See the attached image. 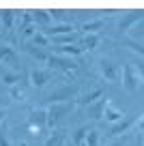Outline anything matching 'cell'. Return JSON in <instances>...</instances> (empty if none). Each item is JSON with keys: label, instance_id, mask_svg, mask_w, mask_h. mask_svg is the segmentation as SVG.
I'll return each mask as SVG.
<instances>
[{"label": "cell", "instance_id": "d6a6232c", "mask_svg": "<svg viewBox=\"0 0 144 146\" xmlns=\"http://www.w3.org/2000/svg\"><path fill=\"white\" fill-rule=\"evenodd\" d=\"M138 133H142V135H144V114H142V118L138 120Z\"/></svg>", "mask_w": 144, "mask_h": 146}, {"label": "cell", "instance_id": "30bf717a", "mask_svg": "<svg viewBox=\"0 0 144 146\" xmlns=\"http://www.w3.org/2000/svg\"><path fill=\"white\" fill-rule=\"evenodd\" d=\"M140 19H144V11H129V13H127L125 17L121 19V24H118V30L127 32L135 22H140Z\"/></svg>", "mask_w": 144, "mask_h": 146}, {"label": "cell", "instance_id": "277c9868", "mask_svg": "<svg viewBox=\"0 0 144 146\" xmlns=\"http://www.w3.org/2000/svg\"><path fill=\"white\" fill-rule=\"evenodd\" d=\"M99 71H101V75H103L105 82H114L116 84L118 80H121V71H118V67L110 58H101L99 60Z\"/></svg>", "mask_w": 144, "mask_h": 146}, {"label": "cell", "instance_id": "9a60e30c", "mask_svg": "<svg viewBox=\"0 0 144 146\" xmlns=\"http://www.w3.org/2000/svg\"><path fill=\"white\" fill-rule=\"evenodd\" d=\"M30 17H32V22L41 24V26H45V24H50V22H52V15H50V11H43V9H37V11H32V13H30Z\"/></svg>", "mask_w": 144, "mask_h": 146}, {"label": "cell", "instance_id": "f546056e", "mask_svg": "<svg viewBox=\"0 0 144 146\" xmlns=\"http://www.w3.org/2000/svg\"><path fill=\"white\" fill-rule=\"evenodd\" d=\"M22 32H24V36H35V35H37V28L32 26V24H28V26L24 28Z\"/></svg>", "mask_w": 144, "mask_h": 146}, {"label": "cell", "instance_id": "484cf974", "mask_svg": "<svg viewBox=\"0 0 144 146\" xmlns=\"http://www.w3.org/2000/svg\"><path fill=\"white\" fill-rule=\"evenodd\" d=\"M47 43H50V36H45L43 32H37L35 36H32V45H47Z\"/></svg>", "mask_w": 144, "mask_h": 146}, {"label": "cell", "instance_id": "4dcf8cb0", "mask_svg": "<svg viewBox=\"0 0 144 146\" xmlns=\"http://www.w3.org/2000/svg\"><path fill=\"white\" fill-rule=\"evenodd\" d=\"M135 71H138V75L142 78V82H144V60H140V62L135 64Z\"/></svg>", "mask_w": 144, "mask_h": 146}, {"label": "cell", "instance_id": "7a4b0ae2", "mask_svg": "<svg viewBox=\"0 0 144 146\" xmlns=\"http://www.w3.org/2000/svg\"><path fill=\"white\" fill-rule=\"evenodd\" d=\"M73 110V101L71 103H52L50 108L45 110V116H47V127H54V125L60 123L65 114H69Z\"/></svg>", "mask_w": 144, "mask_h": 146}, {"label": "cell", "instance_id": "ac0fdd59", "mask_svg": "<svg viewBox=\"0 0 144 146\" xmlns=\"http://www.w3.org/2000/svg\"><path fill=\"white\" fill-rule=\"evenodd\" d=\"M2 84L7 86H17L19 84V71H2Z\"/></svg>", "mask_w": 144, "mask_h": 146}, {"label": "cell", "instance_id": "d6986e66", "mask_svg": "<svg viewBox=\"0 0 144 146\" xmlns=\"http://www.w3.org/2000/svg\"><path fill=\"white\" fill-rule=\"evenodd\" d=\"M0 17H2V26L7 28V30H11L13 28V22H15V11H0Z\"/></svg>", "mask_w": 144, "mask_h": 146}, {"label": "cell", "instance_id": "8fae6325", "mask_svg": "<svg viewBox=\"0 0 144 146\" xmlns=\"http://www.w3.org/2000/svg\"><path fill=\"white\" fill-rule=\"evenodd\" d=\"M105 105H108V99H99V101H95V103L88 105V116L93 120H101L105 114Z\"/></svg>", "mask_w": 144, "mask_h": 146}, {"label": "cell", "instance_id": "f1b7e54d", "mask_svg": "<svg viewBox=\"0 0 144 146\" xmlns=\"http://www.w3.org/2000/svg\"><path fill=\"white\" fill-rule=\"evenodd\" d=\"M11 97H13L15 101H24V97H26V95H24V90L19 86H13V88H11Z\"/></svg>", "mask_w": 144, "mask_h": 146}, {"label": "cell", "instance_id": "ffe728a7", "mask_svg": "<svg viewBox=\"0 0 144 146\" xmlns=\"http://www.w3.org/2000/svg\"><path fill=\"white\" fill-rule=\"evenodd\" d=\"M63 142H65V133L56 131V133H52V135L45 140L43 146H63Z\"/></svg>", "mask_w": 144, "mask_h": 146}, {"label": "cell", "instance_id": "83f0119b", "mask_svg": "<svg viewBox=\"0 0 144 146\" xmlns=\"http://www.w3.org/2000/svg\"><path fill=\"white\" fill-rule=\"evenodd\" d=\"M0 146H11L9 135H7V125L0 123Z\"/></svg>", "mask_w": 144, "mask_h": 146}, {"label": "cell", "instance_id": "3957f363", "mask_svg": "<svg viewBox=\"0 0 144 146\" xmlns=\"http://www.w3.org/2000/svg\"><path fill=\"white\" fill-rule=\"evenodd\" d=\"M123 86H125L131 95L138 92V88H140V75H138V71H135L133 64H125V67H123Z\"/></svg>", "mask_w": 144, "mask_h": 146}, {"label": "cell", "instance_id": "ba28073f", "mask_svg": "<svg viewBox=\"0 0 144 146\" xmlns=\"http://www.w3.org/2000/svg\"><path fill=\"white\" fill-rule=\"evenodd\" d=\"M50 80H52V71L50 69H32L30 71V84L37 86V88L45 86Z\"/></svg>", "mask_w": 144, "mask_h": 146}, {"label": "cell", "instance_id": "4316f807", "mask_svg": "<svg viewBox=\"0 0 144 146\" xmlns=\"http://www.w3.org/2000/svg\"><path fill=\"white\" fill-rule=\"evenodd\" d=\"M125 45L129 47V50H133L135 54H142V56H144V45H140L138 41H133V39H127V41H125Z\"/></svg>", "mask_w": 144, "mask_h": 146}, {"label": "cell", "instance_id": "6da1fadb", "mask_svg": "<svg viewBox=\"0 0 144 146\" xmlns=\"http://www.w3.org/2000/svg\"><path fill=\"white\" fill-rule=\"evenodd\" d=\"M77 86L75 84H67V86H60V88H56L52 95H47L45 99L47 101H52V103H71V99H75L77 97Z\"/></svg>", "mask_w": 144, "mask_h": 146}, {"label": "cell", "instance_id": "7c38bea8", "mask_svg": "<svg viewBox=\"0 0 144 146\" xmlns=\"http://www.w3.org/2000/svg\"><path fill=\"white\" fill-rule=\"evenodd\" d=\"M73 32V26L71 24H54L52 28H47V30H43L45 36H63V35H71Z\"/></svg>", "mask_w": 144, "mask_h": 146}, {"label": "cell", "instance_id": "cb8c5ba5", "mask_svg": "<svg viewBox=\"0 0 144 146\" xmlns=\"http://www.w3.org/2000/svg\"><path fill=\"white\" fill-rule=\"evenodd\" d=\"M84 144H86V146H99V133L95 131V129H88Z\"/></svg>", "mask_w": 144, "mask_h": 146}, {"label": "cell", "instance_id": "603a6c76", "mask_svg": "<svg viewBox=\"0 0 144 146\" xmlns=\"http://www.w3.org/2000/svg\"><path fill=\"white\" fill-rule=\"evenodd\" d=\"M60 52H63L65 56H69V58H73V56H80L82 52H84V47H77V45H65V47H60Z\"/></svg>", "mask_w": 144, "mask_h": 146}, {"label": "cell", "instance_id": "1f68e13d", "mask_svg": "<svg viewBox=\"0 0 144 146\" xmlns=\"http://www.w3.org/2000/svg\"><path fill=\"white\" fill-rule=\"evenodd\" d=\"M127 140H129V137H127V135H123V137H118V140H114L110 146H125V144H127Z\"/></svg>", "mask_w": 144, "mask_h": 146}, {"label": "cell", "instance_id": "9c48e42d", "mask_svg": "<svg viewBox=\"0 0 144 146\" xmlns=\"http://www.w3.org/2000/svg\"><path fill=\"white\" fill-rule=\"evenodd\" d=\"M133 123H135L133 116H125L123 120H118V123H114L112 127H110L108 135H123V133H127L131 129V125H133Z\"/></svg>", "mask_w": 144, "mask_h": 146}, {"label": "cell", "instance_id": "7402d4cb", "mask_svg": "<svg viewBox=\"0 0 144 146\" xmlns=\"http://www.w3.org/2000/svg\"><path fill=\"white\" fill-rule=\"evenodd\" d=\"M97 45H99V35H86L82 47H84V50H95Z\"/></svg>", "mask_w": 144, "mask_h": 146}, {"label": "cell", "instance_id": "5bb4252c", "mask_svg": "<svg viewBox=\"0 0 144 146\" xmlns=\"http://www.w3.org/2000/svg\"><path fill=\"white\" fill-rule=\"evenodd\" d=\"M101 97H103V88H99V86H97V88H93L90 92H86V95L82 97V99L77 101V103H80V105H90V103H95L97 99H101Z\"/></svg>", "mask_w": 144, "mask_h": 146}, {"label": "cell", "instance_id": "5b68a950", "mask_svg": "<svg viewBox=\"0 0 144 146\" xmlns=\"http://www.w3.org/2000/svg\"><path fill=\"white\" fill-rule=\"evenodd\" d=\"M0 62L7 64L11 71H17V69H19V56H17V52H15L11 45H0Z\"/></svg>", "mask_w": 144, "mask_h": 146}, {"label": "cell", "instance_id": "4fadbf2b", "mask_svg": "<svg viewBox=\"0 0 144 146\" xmlns=\"http://www.w3.org/2000/svg\"><path fill=\"white\" fill-rule=\"evenodd\" d=\"M103 116H105V120H110V123L114 125V123H118V120H123L127 114H123V110L114 108V105L108 101V105H105V114H103Z\"/></svg>", "mask_w": 144, "mask_h": 146}, {"label": "cell", "instance_id": "836d02e7", "mask_svg": "<svg viewBox=\"0 0 144 146\" xmlns=\"http://www.w3.org/2000/svg\"><path fill=\"white\" fill-rule=\"evenodd\" d=\"M5 116H7V112H5V110H0V123H5Z\"/></svg>", "mask_w": 144, "mask_h": 146}, {"label": "cell", "instance_id": "d4e9b609", "mask_svg": "<svg viewBox=\"0 0 144 146\" xmlns=\"http://www.w3.org/2000/svg\"><path fill=\"white\" fill-rule=\"evenodd\" d=\"M86 133H88V129L86 127H80L75 133H73V146H80V144H84V140H86Z\"/></svg>", "mask_w": 144, "mask_h": 146}, {"label": "cell", "instance_id": "44dd1931", "mask_svg": "<svg viewBox=\"0 0 144 146\" xmlns=\"http://www.w3.org/2000/svg\"><path fill=\"white\" fill-rule=\"evenodd\" d=\"M26 50L30 52V56H32V58L41 60V62H47V58H50V54H45V52H43V50H39V47H32V45H28Z\"/></svg>", "mask_w": 144, "mask_h": 146}, {"label": "cell", "instance_id": "2e32d148", "mask_svg": "<svg viewBox=\"0 0 144 146\" xmlns=\"http://www.w3.org/2000/svg\"><path fill=\"white\" fill-rule=\"evenodd\" d=\"M103 26H105V22H103V19H93V22L82 24V30H84L86 35H97V30H101Z\"/></svg>", "mask_w": 144, "mask_h": 146}, {"label": "cell", "instance_id": "52a82bcc", "mask_svg": "<svg viewBox=\"0 0 144 146\" xmlns=\"http://www.w3.org/2000/svg\"><path fill=\"white\" fill-rule=\"evenodd\" d=\"M47 62H50L52 67H56V69H63V71H75L77 69V62L73 58L60 56V54H52L50 58H47Z\"/></svg>", "mask_w": 144, "mask_h": 146}, {"label": "cell", "instance_id": "8992f818", "mask_svg": "<svg viewBox=\"0 0 144 146\" xmlns=\"http://www.w3.org/2000/svg\"><path fill=\"white\" fill-rule=\"evenodd\" d=\"M28 127L35 135H39V131H43L47 127V116H45V110H35L28 116Z\"/></svg>", "mask_w": 144, "mask_h": 146}, {"label": "cell", "instance_id": "e0dca14e", "mask_svg": "<svg viewBox=\"0 0 144 146\" xmlns=\"http://www.w3.org/2000/svg\"><path fill=\"white\" fill-rule=\"evenodd\" d=\"M52 41H54L58 47H65V45H73V43L77 41V32H71V35H63V36H52Z\"/></svg>", "mask_w": 144, "mask_h": 146}]
</instances>
